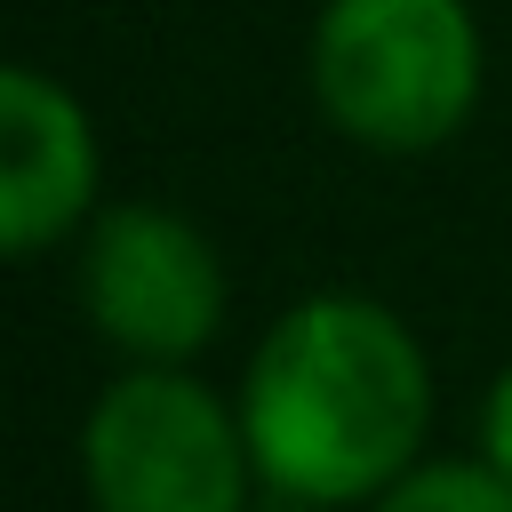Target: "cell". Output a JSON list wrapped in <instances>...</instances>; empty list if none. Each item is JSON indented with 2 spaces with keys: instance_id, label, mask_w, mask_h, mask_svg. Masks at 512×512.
Masks as SVG:
<instances>
[{
  "instance_id": "3",
  "label": "cell",
  "mask_w": 512,
  "mask_h": 512,
  "mask_svg": "<svg viewBox=\"0 0 512 512\" xmlns=\"http://www.w3.org/2000/svg\"><path fill=\"white\" fill-rule=\"evenodd\" d=\"M248 432L192 376H128L88 416V488L104 512H240Z\"/></svg>"
},
{
  "instance_id": "2",
  "label": "cell",
  "mask_w": 512,
  "mask_h": 512,
  "mask_svg": "<svg viewBox=\"0 0 512 512\" xmlns=\"http://www.w3.org/2000/svg\"><path fill=\"white\" fill-rule=\"evenodd\" d=\"M312 88L328 120L376 152L440 144L480 88V40L464 0H328L312 40Z\"/></svg>"
},
{
  "instance_id": "4",
  "label": "cell",
  "mask_w": 512,
  "mask_h": 512,
  "mask_svg": "<svg viewBox=\"0 0 512 512\" xmlns=\"http://www.w3.org/2000/svg\"><path fill=\"white\" fill-rule=\"evenodd\" d=\"M88 312L144 360H184L224 320V272L208 240L160 208H112L88 240Z\"/></svg>"
},
{
  "instance_id": "5",
  "label": "cell",
  "mask_w": 512,
  "mask_h": 512,
  "mask_svg": "<svg viewBox=\"0 0 512 512\" xmlns=\"http://www.w3.org/2000/svg\"><path fill=\"white\" fill-rule=\"evenodd\" d=\"M96 192V144L80 104L32 64L0 72V240L16 256L48 248Z\"/></svg>"
},
{
  "instance_id": "1",
  "label": "cell",
  "mask_w": 512,
  "mask_h": 512,
  "mask_svg": "<svg viewBox=\"0 0 512 512\" xmlns=\"http://www.w3.org/2000/svg\"><path fill=\"white\" fill-rule=\"evenodd\" d=\"M424 352L384 304L320 296L296 304L248 368L256 472L304 504H352L384 488L424 440Z\"/></svg>"
},
{
  "instance_id": "7",
  "label": "cell",
  "mask_w": 512,
  "mask_h": 512,
  "mask_svg": "<svg viewBox=\"0 0 512 512\" xmlns=\"http://www.w3.org/2000/svg\"><path fill=\"white\" fill-rule=\"evenodd\" d=\"M488 464L512 480V368H504L496 392H488Z\"/></svg>"
},
{
  "instance_id": "6",
  "label": "cell",
  "mask_w": 512,
  "mask_h": 512,
  "mask_svg": "<svg viewBox=\"0 0 512 512\" xmlns=\"http://www.w3.org/2000/svg\"><path fill=\"white\" fill-rule=\"evenodd\" d=\"M384 512H512V480L488 464V472H472V464H432V472H416V480H400L392 496H384Z\"/></svg>"
}]
</instances>
